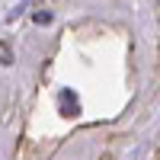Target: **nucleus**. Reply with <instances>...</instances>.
Instances as JSON below:
<instances>
[{"instance_id": "1", "label": "nucleus", "mask_w": 160, "mask_h": 160, "mask_svg": "<svg viewBox=\"0 0 160 160\" xmlns=\"http://www.w3.org/2000/svg\"><path fill=\"white\" fill-rule=\"evenodd\" d=\"M80 112V102H77V93L74 90H61V115H68L74 118Z\"/></svg>"}, {"instance_id": "3", "label": "nucleus", "mask_w": 160, "mask_h": 160, "mask_svg": "<svg viewBox=\"0 0 160 160\" xmlns=\"http://www.w3.org/2000/svg\"><path fill=\"white\" fill-rule=\"evenodd\" d=\"M32 22H35V26H48V22H51V13H48V10H38L35 16H32Z\"/></svg>"}, {"instance_id": "2", "label": "nucleus", "mask_w": 160, "mask_h": 160, "mask_svg": "<svg viewBox=\"0 0 160 160\" xmlns=\"http://www.w3.org/2000/svg\"><path fill=\"white\" fill-rule=\"evenodd\" d=\"M0 64H13V48L7 42H0Z\"/></svg>"}]
</instances>
